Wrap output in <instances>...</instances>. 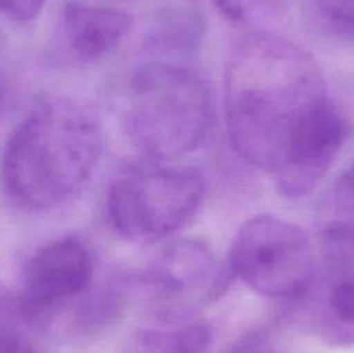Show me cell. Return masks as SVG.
Masks as SVG:
<instances>
[{
  "instance_id": "6da1fadb",
  "label": "cell",
  "mask_w": 354,
  "mask_h": 353,
  "mask_svg": "<svg viewBox=\"0 0 354 353\" xmlns=\"http://www.w3.org/2000/svg\"><path fill=\"white\" fill-rule=\"evenodd\" d=\"M225 120L239 158L275 176L280 192H313L349 137L317 59L289 38L249 33L225 71Z\"/></svg>"
},
{
  "instance_id": "7a4b0ae2",
  "label": "cell",
  "mask_w": 354,
  "mask_h": 353,
  "mask_svg": "<svg viewBox=\"0 0 354 353\" xmlns=\"http://www.w3.org/2000/svg\"><path fill=\"white\" fill-rule=\"evenodd\" d=\"M100 154L102 127L95 111L69 97H52L7 141L0 166L3 189L21 210H54L82 192Z\"/></svg>"
},
{
  "instance_id": "3957f363",
  "label": "cell",
  "mask_w": 354,
  "mask_h": 353,
  "mask_svg": "<svg viewBox=\"0 0 354 353\" xmlns=\"http://www.w3.org/2000/svg\"><path fill=\"white\" fill-rule=\"evenodd\" d=\"M213 96L194 69L151 62L135 69L121 97V123L145 159L173 163L196 151L213 125Z\"/></svg>"
},
{
  "instance_id": "277c9868",
  "label": "cell",
  "mask_w": 354,
  "mask_h": 353,
  "mask_svg": "<svg viewBox=\"0 0 354 353\" xmlns=\"http://www.w3.org/2000/svg\"><path fill=\"white\" fill-rule=\"evenodd\" d=\"M204 180L197 170L145 159L124 168L111 183L107 217L127 241H165L197 215Z\"/></svg>"
},
{
  "instance_id": "5b68a950",
  "label": "cell",
  "mask_w": 354,
  "mask_h": 353,
  "mask_svg": "<svg viewBox=\"0 0 354 353\" xmlns=\"http://www.w3.org/2000/svg\"><path fill=\"white\" fill-rule=\"evenodd\" d=\"M315 249L299 225L273 215L245 221L232 241L228 273L272 300H297L315 279Z\"/></svg>"
},
{
  "instance_id": "8992f818",
  "label": "cell",
  "mask_w": 354,
  "mask_h": 353,
  "mask_svg": "<svg viewBox=\"0 0 354 353\" xmlns=\"http://www.w3.org/2000/svg\"><path fill=\"white\" fill-rule=\"evenodd\" d=\"M95 258L76 235H64L35 249L21 270L17 291L24 320L50 336L95 286Z\"/></svg>"
},
{
  "instance_id": "52a82bcc",
  "label": "cell",
  "mask_w": 354,
  "mask_h": 353,
  "mask_svg": "<svg viewBox=\"0 0 354 353\" xmlns=\"http://www.w3.org/2000/svg\"><path fill=\"white\" fill-rule=\"evenodd\" d=\"M131 279L135 294L147 300L154 318L196 314L197 305L214 300L225 287L213 251L197 239H178L168 244L144 273Z\"/></svg>"
},
{
  "instance_id": "ba28073f",
  "label": "cell",
  "mask_w": 354,
  "mask_h": 353,
  "mask_svg": "<svg viewBox=\"0 0 354 353\" xmlns=\"http://www.w3.org/2000/svg\"><path fill=\"white\" fill-rule=\"evenodd\" d=\"M133 17L116 7L68 0L59 14V35L66 51L80 62L106 57L130 35Z\"/></svg>"
},
{
  "instance_id": "9c48e42d",
  "label": "cell",
  "mask_w": 354,
  "mask_h": 353,
  "mask_svg": "<svg viewBox=\"0 0 354 353\" xmlns=\"http://www.w3.org/2000/svg\"><path fill=\"white\" fill-rule=\"evenodd\" d=\"M322 241L332 262L354 265V161L328 192Z\"/></svg>"
},
{
  "instance_id": "30bf717a",
  "label": "cell",
  "mask_w": 354,
  "mask_h": 353,
  "mask_svg": "<svg viewBox=\"0 0 354 353\" xmlns=\"http://www.w3.org/2000/svg\"><path fill=\"white\" fill-rule=\"evenodd\" d=\"M149 353H209L213 327L196 314L175 318H158L140 332Z\"/></svg>"
},
{
  "instance_id": "8fae6325",
  "label": "cell",
  "mask_w": 354,
  "mask_h": 353,
  "mask_svg": "<svg viewBox=\"0 0 354 353\" xmlns=\"http://www.w3.org/2000/svg\"><path fill=\"white\" fill-rule=\"evenodd\" d=\"M322 332L332 343H354V273L341 277L325 298Z\"/></svg>"
},
{
  "instance_id": "7c38bea8",
  "label": "cell",
  "mask_w": 354,
  "mask_h": 353,
  "mask_svg": "<svg viewBox=\"0 0 354 353\" xmlns=\"http://www.w3.org/2000/svg\"><path fill=\"white\" fill-rule=\"evenodd\" d=\"M26 325L24 311L16 291L0 282V343L23 338L21 329Z\"/></svg>"
},
{
  "instance_id": "4fadbf2b",
  "label": "cell",
  "mask_w": 354,
  "mask_h": 353,
  "mask_svg": "<svg viewBox=\"0 0 354 353\" xmlns=\"http://www.w3.org/2000/svg\"><path fill=\"white\" fill-rule=\"evenodd\" d=\"M313 6L328 28L354 35V0H313Z\"/></svg>"
},
{
  "instance_id": "5bb4252c",
  "label": "cell",
  "mask_w": 354,
  "mask_h": 353,
  "mask_svg": "<svg viewBox=\"0 0 354 353\" xmlns=\"http://www.w3.org/2000/svg\"><path fill=\"white\" fill-rule=\"evenodd\" d=\"M45 3L47 0H0V14L7 19L26 23L41 12Z\"/></svg>"
},
{
  "instance_id": "9a60e30c",
  "label": "cell",
  "mask_w": 354,
  "mask_h": 353,
  "mask_svg": "<svg viewBox=\"0 0 354 353\" xmlns=\"http://www.w3.org/2000/svg\"><path fill=\"white\" fill-rule=\"evenodd\" d=\"M0 353H38L33 346L28 345L23 338L0 343Z\"/></svg>"
},
{
  "instance_id": "2e32d148",
  "label": "cell",
  "mask_w": 354,
  "mask_h": 353,
  "mask_svg": "<svg viewBox=\"0 0 354 353\" xmlns=\"http://www.w3.org/2000/svg\"><path fill=\"white\" fill-rule=\"evenodd\" d=\"M0 111H2V93H0Z\"/></svg>"
}]
</instances>
